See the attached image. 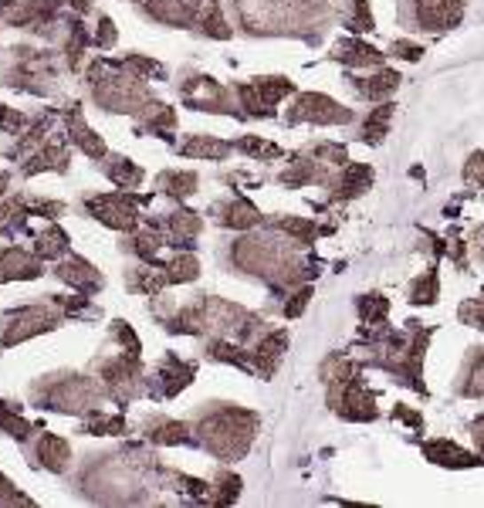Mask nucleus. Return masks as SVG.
<instances>
[{"instance_id": "nucleus-25", "label": "nucleus", "mask_w": 484, "mask_h": 508, "mask_svg": "<svg viewBox=\"0 0 484 508\" xmlns=\"http://www.w3.org/2000/svg\"><path fill=\"white\" fill-rule=\"evenodd\" d=\"M393 417L403 420V424H410L413 431H424V420H420V414H417V410H410V407H403V403L393 410Z\"/></svg>"}, {"instance_id": "nucleus-19", "label": "nucleus", "mask_w": 484, "mask_h": 508, "mask_svg": "<svg viewBox=\"0 0 484 508\" xmlns=\"http://www.w3.org/2000/svg\"><path fill=\"white\" fill-rule=\"evenodd\" d=\"M197 261L194 258H177L166 265V282H194L197 278Z\"/></svg>"}, {"instance_id": "nucleus-15", "label": "nucleus", "mask_w": 484, "mask_h": 508, "mask_svg": "<svg viewBox=\"0 0 484 508\" xmlns=\"http://www.w3.org/2000/svg\"><path fill=\"white\" fill-rule=\"evenodd\" d=\"M156 183H160L166 194H173V197H183V194H194V190H197V177L186 173V170H170V173H163Z\"/></svg>"}, {"instance_id": "nucleus-16", "label": "nucleus", "mask_w": 484, "mask_h": 508, "mask_svg": "<svg viewBox=\"0 0 484 508\" xmlns=\"http://www.w3.org/2000/svg\"><path fill=\"white\" fill-rule=\"evenodd\" d=\"M200 28H203V35H210V37H231V28L224 24V18H220V11H217L214 0L200 7Z\"/></svg>"}, {"instance_id": "nucleus-1", "label": "nucleus", "mask_w": 484, "mask_h": 508, "mask_svg": "<svg viewBox=\"0 0 484 508\" xmlns=\"http://www.w3.org/2000/svg\"><path fill=\"white\" fill-rule=\"evenodd\" d=\"M329 403H332V410L345 420L377 417V393L359 380V377H345V380L339 383H329Z\"/></svg>"}, {"instance_id": "nucleus-23", "label": "nucleus", "mask_w": 484, "mask_h": 508, "mask_svg": "<svg viewBox=\"0 0 484 508\" xmlns=\"http://www.w3.org/2000/svg\"><path fill=\"white\" fill-rule=\"evenodd\" d=\"M464 180L471 187H484V153H474L464 166Z\"/></svg>"}, {"instance_id": "nucleus-20", "label": "nucleus", "mask_w": 484, "mask_h": 508, "mask_svg": "<svg viewBox=\"0 0 484 508\" xmlns=\"http://www.w3.org/2000/svg\"><path fill=\"white\" fill-rule=\"evenodd\" d=\"M457 319H461L464 326L484 329V298H471V302H464V306L457 309Z\"/></svg>"}, {"instance_id": "nucleus-18", "label": "nucleus", "mask_w": 484, "mask_h": 508, "mask_svg": "<svg viewBox=\"0 0 484 508\" xmlns=\"http://www.w3.org/2000/svg\"><path fill=\"white\" fill-rule=\"evenodd\" d=\"M237 491H241V478L237 474H231V472H220L217 474V481H214V495L217 502H234L237 498Z\"/></svg>"}, {"instance_id": "nucleus-2", "label": "nucleus", "mask_w": 484, "mask_h": 508, "mask_svg": "<svg viewBox=\"0 0 484 508\" xmlns=\"http://www.w3.org/2000/svg\"><path fill=\"white\" fill-rule=\"evenodd\" d=\"M288 123H315V126H339V123H353V112L342 109L339 102H332L329 95L319 91H305L291 102Z\"/></svg>"}, {"instance_id": "nucleus-24", "label": "nucleus", "mask_w": 484, "mask_h": 508, "mask_svg": "<svg viewBox=\"0 0 484 508\" xmlns=\"http://www.w3.org/2000/svg\"><path fill=\"white\" fill-rule=\"evenodd\" d=\"M308 295H312V289H302L298 295H295V291L288 295V302H285V315H288V319L302 315V309H305V302H308Z\"/></svg>"}, {"instance_id": "nucleus-10", "label": "nucleus", "mask_w": 484, "mask_h": 508, "mask_svg": "<svg viewBox=\"0 0 484 508\" xmlns=\"http://www.w3.org/2000/svg\"><path fill=\"white\" fill-rule=\"evenodd\" d=\"M210 214H217L220 224H227V227H254L261 214L254 210L251 203H244V200H231V203H217L210 207Z\"/></svg>"}, {"instance_id": "nucleus-21", "label": "nucleus", "mask_w": 484, "mask_h": 508, "mask_svg": "<svg viewBox=\"0 0 484 508\" xmlns=\"http://www.w3.org/2000/svg\"><path fill=\"white\" fill-rule=\"evenodd\" d=\"M237 149H244V153H251V156H261V160H268V156H278V153H282L274 143H261V139H241Z\"/></svg>"}, {"instance_id": "nucleus-12", "label": "nucleus", "mask_w": 484, "mask_h": 508, "mask_svg": "<svg viewBox=\"0 0 484 508\" xmlns=\"http://www.w3.org/2000/svg\"><path fill=\"white\" fill-rule=\"evenodd\" d=\"M339 20L349 28V31H373V11H369V4L366 0H342L339 4Z\"/></svg>"}, {"instance_id": "nucleus-22", "label": "nucleus", "mask_w": 484, "mask_h": 508, "mask_svg": "<svg viewBox=\"0 0 484 508\" xmlns=\"http://www.w3.org/2000/svg\"><path fill=\"white\" fill-rule=\"evenodd\" d=\"M390 55L403 58V61H420V58H424V48L413 44V41H393V44H390Z\"/></svg>"}, {"instance_id": "nucleus-3", "label": "nucleus", "mask_w": 484, "mask_h": 508, "mask_svg": "<svg viewBox=\"0 0 484 508\" xmlns=\"http://www.w3.org/2000/svg\"><path fill=\"white\" fill-rule=\"evenodd\" d=\"M373 183V170L362 163H342L336 173L329 177V197L332 200H356L369 190Z\"/></svg>"}, {"instance_id": "nucleus-4", "label": "nucleus", "mask_w": 484, "mask_h": 508, "mask_svg": "<svg viewBox=\"0 0 484 508\" xmlns=\"http://www.w3.org/2000/svg\"><path fill=\"white\" fill-rule=\"evenodd\" d=\"M349 85H353V91H356L359 99L383 102L386 95H393L400 89V75L390 72V68H369V75H353Z\"/></svg>"}, {"instance_id": "nucleus-11", "label": "nucleus", "mask_w": 484, "mask_h": 508, "mask_svg": "<svg viewBox=\"0 0 484 508\" xmlns=\"http://www.w3.org/2000/svg\"><path fill=\"white\" fill-rule=\"evenodd\" d=\"M356 312H359V319H362V326H366V329H379V326H386L390 302H386L379 291H377V295H359Z\"/></svg>"}, {"instance_id": "nucleus-6", "label": "nucleus", "mask_w": 484, "mask_h": 508, "mask_svg": "<svg viewBox=\"0 0 484 508\" xmlns=\"http://www.w3.org/2000/svg\"><path fill=\"white\" fill-rule=\"evenodd\" d=\"M424 454L433 464H444V468H474V464H481L478 454L457 448L454 441H431V444H424Z\"/></svg>"}, {"instance_id": "nucleus-17", "label": "nucleus", "mask_w": 484, "mask_h": 508, "mask_svg": "<svg viewBox=\"0 0 484 508\" xmlns=\"http://www.w3.org/2000/svg\"><path fill=\"white\" fill-rule=\"evenodd\" d=\"M179 153L183 156H227L231 153V146L227 143H210V139H186V143L179 146Z\"/></svg>"}, {"instance_id": "nucleus-14", "label": "nucleus", "mask_w": 484, "mask_h": 508, "mask_svg": "<svg viewBox=\"0 0 484 508\" xmlns=\"http://www.w3.org/2000/svg\"><path fill=\"white\" fill-rule=\"evenodd\" d=\"M146 431H149L153 441H160V444H183V441H190V427H186V424H179V420L149 417Z\"/></svg>"}, {"instance_id": "nucleus-26", "label": "nucleus", "mask_w": 484, "mask_h": 508, "mask_svg": "<svg viewBox=\"0 0 484 508\" xmlns=\"http://www.w3.org/2000/svg\"><path fill=\"white\" fill-rule=\"evenodd\" d=\"M481 298H484V295H481Z\"/></svg>"}, {"instance_id": "nucleus-7", "label": "nucleus", "mask_w": 484, "mask_h": 508, "mask_svg": "<svg viewBox=\"0 0 484 508\" xmlns=\"http://www.w3.org/2000/svg\"><path fill=\"white\" fill-rule=\"evenodd\" d=\"M393 102H377V109H369V115L362 119V126H359V139L369 146H377L386 139V132H390V123H393Z\"/></svg>"}, {"instance_id": "nucleus-8", "label": "nucleus", "mask_w": 484, "mask_h": 508, "mask_svg": "<svg viewBox=\"0 0 484 508\" xmlns=\"http://www.w3.org/2000/svg\"><path fill=\"white\" fill-rule=\"evenodd\" d=\"M156 377L163 380V397H173V393H179L186 383L194 380V366L183 363L179 356H173V353H170V356H163Z\"/></svg>"}, {"instance_id": "nucleus-5", "label": "nucleus", "mask_w": 484, "mask_h": 508, "mask_svg": "<svg viewBox=\"0 0 484 508\" xmlns=\"http://www.w3.org/2000/svg\"><path fill=\"white\" fill-rule=\"evenodd\" d=\"M332 61H342V65H349V68H379L383 52H377L373 44H366V41H359V37H349V41L336 44Z\"/></svg>"}, {"instance_id": "nucleus-9", "label": "nucleus", "mask_w": 484, "mask_h": 508, "mask_svg": "<svg viewBox=\"0 0 484 508\" xmlns=\"http://www.w3.org/2000/svg\"><path fill=\"white\" fill-rule=\"evenodd\" d=\"M461 397H484V349H471V356L464 360L461 369V383L454 386Z\"/></svg>"}, {"instance_id": "nucleus-13", "label": "nucleus", "mask_w": 484, "mask_h": 508, "mask_svg": "<svg viewBox=\"0 0 484 508\" xmlns=\"http://www.w3.org/2000/svg\"><path fill=\"white\" fill-rule=\"evenodd\" d=\"M437 295H440V278H437V272H424L417 274L410 282V289H407V302H413V306H433L437 302Z\"/></svg>"}]
</instances>
